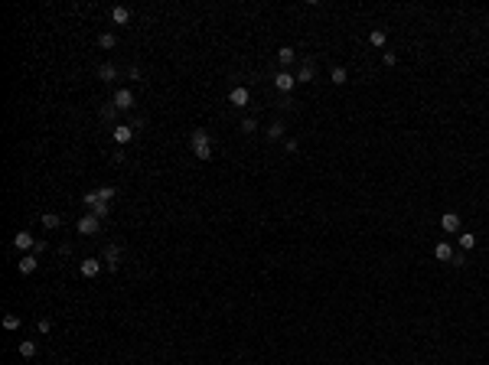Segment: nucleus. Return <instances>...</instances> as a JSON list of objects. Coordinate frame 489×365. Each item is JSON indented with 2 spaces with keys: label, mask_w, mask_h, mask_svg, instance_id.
Listing matches in <instances>:
<instances>
[{
  "label": "nucleus",
  "mask_w": 489,
  "mask_h": 365,
  "mask_svg": "<svg viewBox=\"0 0 489 365\" xmlns=\"http://www.w3.org/2000/svg\"><path fill=\"white\" fill-rule=\"evenodd\" d=\"M346 82H349V72L342 65H336L333 68V85H346Z\"/></svg>",
  "instance_id": "obj_25"
},
{
  "label": "nucleus",
  "mask_w": 489,
  "mask_h": 365,
  "mask_svg": "<svg viewBox=\"0 0 489 365\" xmlns=\"http://www.w3.org/2000/svg\"><path fill=\"white\" fill-rule=\"evenodd\" d=\"M114 114H118V108H114V105H108V108H105V111H101V118H105V121H111V118H114Z\"/></svg>",
  "instance_id": "obj_31"
},
{
  "label": "nucleus",
  "mask_w": 489,
  "mask_h": 365,
  "mask_svg": "<svg viewBox=\"0 0 489 365\" xmlns=\"http://www.w3.org/2000/svg\"><path fill=\"white\" fill-rule=\"evenodd\" d=\"M111 20H114V23H118V26H127L130 23V10H127V7H111Z\"/></svg>",
  "instance_id": "obj_12"
},
{
  "label": "nucleus",
  "mask_w": 489,
  "mask_h": 365,
  "mask_svg": "<svg viewBox=\"0 0 489 365\" xmlns=\"http://www.w3.org/2000/svg\"><path fill=\"white\" fill-rule=\"evenodd\" d=\"M248 101H251V92H248L245 85H235V88L229 92V105H232V108H245Z\"/></svg>",
  "instance_id": "obj_4"
},
{
  "label": "nucleus",
  "mask_w": 489,
  "mask_h": 365,
  "mask_svg": "<svg viewBox=\"0 0 489 365\" xmlns=\"http://www.w3.org/2000/svg\"><path fill=\"white\" fill-rule=\"evenodd\" d=\"M98 79L101 82H114V79H118V65H111V62L98 65Z\"/></svg>",
  "instance_id": "obj_14"
},
{
  "label": "nucleus",
  "mask_w": 489,
  "mask_h": 365,
  "mask_svg": "<svg viewBox=\"0 0 489 365\" xmlns=\"http://www.w3.org/2000/svg\"><path fill=\"white\" fill-rule=\"evenodd\" d=\"M17 267H20V274H23V277H30V274H33V271H36V267H39V254L26 251L23 258L17 261Z\"/></svg>",
  "instance_id": "obj_5"
},
{
  "label": "nucleus",
  "mask_w": 489,
  "mask_h": 365,
  "mask_svg": "<svg viewBox=\"0 0 489 365\" xmlns=\"http://www.w3.org/2000/svg\"><path fill=\"white\" fill-rule=\"evenodd\" d=\"M294 85H297V75H291V72H287V68H281V72L274 75V88H277L281 95L294 92Z\"/></svg>",
  "instance_id": "obj_2"
},
{
  "label": "nucleus",
  "mask_w": 489,
  "mask_h": 365,
  "mask_svg": "<svg viewBox=\"0 0 489 365\" xmlns=\"http://www.w3.org/2000/svg\"><path fill=\"white\" fill-rule=\"evenodd\" d=\"M434 258H437V261H453V248L447 242H437V245H434Z\"/></svg>",
  "instance_id": "obj_13"
},
{
  "label": "nucleus",
  "mask_w": 489,
  "mask_h": 365,
  "mask_svg": "<svg viewBox=\"0 0 489 365\" xmlns=\"http://www.w3.org/2000/svg\"><path fill=\"white\" fill-rule=\"evenodd\" d=\"M20 326H23V316H17V313H7V316H4V329H10V333H17Z\"/></svg>",
  "instance_id": "obj_15"
},
{
  "label": "nucleus",
  "mask_w": 489,
  "mask_h": 365,
  "mask_svg": "<svg viewBox=\"0 0 489 365\" xmlns=\"http://www.w3.org/2000/svg\"><path fill=\"white\" fill-rule=\"evenodd\" d=\"M294 59H297V52H294L291 46H281V49H277V62H281V65H291Z\"/></svg>",
  "instance_id": "obj_17"
},
{
  "label": "nucleus",
  "mask_w": 489,
  "mask_h": 365,
  "mask_svg": "<svg viewBox=\"0 0 489 365\" xmlns=\"http://www.w3.org/2000/svg\"><path fill=\"white\" fill-rule=\"evenodd\" d=\"M20 355H23V359H33V355H36V342L23 339V342H20Z\"/></svg>",
  "instance_id": "obj_23"
},
{
  "label": "nucleus",
  "mask_w": 489,
  "mask_h": 365,
  "mask_svg": "<svg viewBox=\"0 0 489 365\" xmlns=\"http://www.w3.org/2000/svg\"><path fill=\"white\" fill-rule=\"evenodd\" d=\"M36 329H39V333H49V329H52V320H49V316H43V320L36 323Z\"/></svg>",
  "instance_id": "obj_30"
},
{
  "label": "nucleus",
  "mask_w": 489,
  "mask_h": 365,
  "mask_svg": "<svg viewBox=\"0 0 489 365\" xmlns=\"http://www.w3.org/2000/svg\"><path fill=\"white\" fill-rule=\"evenodd\" d=\"M98 46L101 49H114V46H118V36H114V33H98Z\"/></svg>",
  "instance_id": "obj_18"
},
{
  "label": "nucleus",
  "mask_w": 489,
  "mask_h": 365,
  "mask_svg": "<svg viewBox=\"0 0 489 365\" xmlns=\"http://www.w3.org/2000/svg\"><path fill=\"white\" fill-rule=\"evenodd\" d=\"M264 134H267V140H281V137H284V124H281V121H274L271 127L264 130Z\"/></svg>",
  "instance_id": "obj_22"
},
{
  "label": "nucleus",
  "mask_w": 489,
  "mask_h": 365,
  "mask_svg": "<svg viewBox=\"0 0 489 365\" xmlns=\"http://www.w3.org/2000/svg\"><path fill=\"white\" fill-rule=\"evenodd\" d=\"M92 212H95L98 218H108V212H111V205H108V202H95V205H92Z\"/></svg>",
  "instance_id": "obj_26"
},
{
  "label": "nucleus",
  "mask_w": 489,
  "mask_h": 365,
  "mask_svg": "<svg viewBox=\"0 0 489 365\" xmlns=\"http://www.w3.org/2000/svg\"><path fill=\"white\" fill-rule=\"evenodd\" d=\"M101 274V261L98 258H85L82 261V277H98Z\"/></svg>",
  "instance_id": "obj_10"
},
{
  "label": "nucleus",
  "mask_w": 489,
  "mask_h": 365,
  "mask_svg": "<svg viewBox=\"0 0 489 365\" xmlns=\"http://www.w3.org/2000/svg\"><path fill=\"white\" fill-rule=\"evenodd\" d=\"M33 245H36V238H33L30 232H17V235H13V248H17V251H33Z\"/></svg>",
  "instance_id": "obj_7"
},
{
  "label": "nucleus",
  "mask_w": 489,
  "mask_h": 365,
  "mask_svg": "<svg viewBox=\"0 0 489 365\" xmlns=\"http://www.w3.org/2000/svg\"><path fill=\"white\" fill-rule=\"evenodd\" d=\"M95 192H98V202H111V199L118 196V189H114V186H98Z\"/></svg>",
  "instance_id": "obj_19"
},
{
  "label": "nucleus",
  "mask_w": 489,
  "mask_h": 365,
  "mask_svg": "<svg viewBox=\"0 0 489 365\" xmlns=\"http://www.w3.org/2000/svg\"><path fill=\"white\" fill-rule=\"evenodd\" d=\"M385 39H388V33H385V30H372L369 33V43L375 46V49H385Z\"/></svg>",
  "instance_id": "obj_16"
},
{
  "label": "nucleus",
  "mask_w": 489,
  "mask_h": 365,
  "mask_svg": "<svg viewBox=\"0 0 489 365\" xmlns=\"http://www.w3.org/2000/svg\"><path fill=\"white\" fill-rule=\"evenodd\" d=\"M242 130H245V134H254V130H258V121H254V118H245L242 121Z\"/></svg>",
  "instance_id": "obj_28"
},
{
  "label": "nucleus",
  "mask_w": 489,
  "mask_h": 365,
  "mask_svg": "<svg viewBox=\"0 0 489 365\" xmlns=\"http://www.w3.org/2000/svg\"><path fill=\"white\" fill-rule=\"evenodd\" d=\"M297 147H300L297 140H284V150H287V154H297Z\"/></svg>",
  "instance_id": "obj_32"
},
{
  "label": "nucleus",
  "mask_w": 489,
  "mask_h": 365,
  "mask_svg": "<svg viewBox=\"0 0 489 365\" xmlns=\"http://www.w3.org/2000/svg\"><path fill=\"white\" fill-rule=\"evenodd\" d=\"M382 62H385V68H395L398 65V56H395V52H382Z\"/></svg>",
  "instance_id": "obj_27"
},
{
  "label": "nucleus",
  "mask_w": 489,
  "mask_h": 365,
  "mask_svg": "<svg viewBox=\"0 0 489 365\" xmlns=\"http://www.w3.org/2000/svg\"><path fill=\"white\" fill-rule=\"evenodd\" d=\"M476 248V235H470V232H460V251H473Z\"/></svg>",
  "instance_id": "obj_20"
},
{
  "label": "nucleus",
  "mask_w": 489,
  "mask_h": 365,
  "mask_svg": "<svg viewBox=\"0 0 489 365\" xmlns=\"http://www.w3.org/2000/svg\"><path fill=\"white\" fill-rule=\"evenodd\" d=\"M118 111H130L134 108V92L130 88H121V92H114V101H111Z\"/></svg>",
  "instance_id": "obj_6"
},
{
  "label": "nucleus",
  "mask_w": 489,
  "mask_h": 365,
  "mask_svg": "<svg viewBox=\"0 0 489 365\" xmlns=\"http://www.w3.org/2000/svg\"><path fill=\"white\" fill-rule=\"evenodd\" d=\"M313 75H316V68L310 65V62H304V68L297 72V82H313Z\"/></svg>",
  "instance_id": "obj_24"
},
{
  "label": "nucleus",
  "mask_w": 489,
  "mask_h": 365,
  "mask_svg": "<svg viewBox=\"0 0 489 365\" xmlns=\"http://www.w3.org/2000/svg\"><path fill=\"white\" fill-rule=\"evenodd\" d=\"M192 154H196L199 160H212V147H199V150H192Z\"/></svg>",
  "instance_id": "obj_29"
},
{
  "label": "nucleus",
  "mask_w": 489,
  "mask_h": 365,
  "mask_svg": "<svg viewBox=\"0 0 489 365\" xmlns=\"http://www.w3.org/2000/svg\"><path fill=\"white\" fill-rule=\"evenodd\" d=\"M440 229H444L447 235H460V232H463V222H460L457 212H444V215H440Z\"/></svg>",
  "instance_id": "obj_3"
},
{
  "label": "nucleus",
  "mask_w": 489,
  "mask_h": 365,
  "mask_svg": "<svg viewBox=\"0 0 489 365\" xmlns=\"http://www.w3.org/2000/svg\"><path fill=\"white\" fill-rule=\"evenodd\" d=\"M59 225H62V218L56 215V212H43V229H59Z\"/></svg>",
  "instance_id": "obj_21"
},
{
  "label": "nucleus",
  "mask_w": 489,
  "mask_h": 365,
  "mask_svg": "<svg viewBox=\"0 0 489 365\" xmlns=\"http://www.w3.org/2000/svg\"><path fill=\"white\" fill-rule=\"evenodd\" d=\"M46 251V242H39V238H36V245H33V254H43Z\"/></svg>",
  "instance_id": "obj_33"
},
{
  "label": "nucleus",
  "mask_w": 489,
  "mask_h": 365,
  "mask_svg": "<svg viewBox=\"0 0 489 365\" xmlns=\"http://www.w3.org/2000/svg\"><path fill=\"white\" fill-rule=\"evenodd\" d=\"M189 143H192V150H199V147H212V137H209V130H192V137H189Z\"/></svg>",
  "instance_id": "obj_9"
},
{
  "label": "nucleus",
  "mask_w": 489,
  "mask_h": 365,
  "mask_svg": "<svg viewBox=\"0 0 489 365\" xmlns=\"http://www.w3.org/2000/svg\"><path fill=\"white\" fill-rule=\"evenodd\" d=\"M114 140H118L121 147L130 143V140H134V127H130V124H118V127H114Z\"/></svg>",
  "instance_id": "obj_11"
},
{
  "label": "nucleus",
  "mask_w": 489,
  "mask_h": 365,
  "mask_svg": "<svg viewBox=\"0 0 489 365\" xmlns=\"http://www.w3.org/2000/svg\"><path fill=\"white\" fill-rule=\"evenodd\" d=\"M101 261H108V267H111V271H118V264H121V248L118 245H108L105 254H101Z\"/></svg>",
  "instance_id": "obj_8"
},
{
  "label": "nucleus",
  "mask_w": 489,
  "mask_h": 365,
  "mask_svg": "<svg viewBox=\"0 0 489 365\" xmlns=\"http://www.w3.org/2000/svg\"><path fill=\"white\" fill-rule=\"evenodd\" d=\"M75 229H79V235H98L101 218L95 215V212H88V215H82V218H79V225H75Z\"/></svg>",
  "instance_id": "obj_1"
}]
</instances>
